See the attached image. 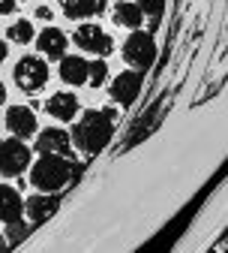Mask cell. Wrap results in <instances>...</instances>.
<instances>
[{"instance_id": "cell-18", "label": "cell", "mask_w": 228, "mask_h": 253, "mask_svg": "<svg viewBox=\"0 0 228 253\" xmlns=\"http://www.w3.org/2000/svg\"><path fill=\"white\" fill-rule=\"evenodd\" d=\"M105 76H108L105 60H93V63H87V82H90V87H99V84L105 82Z\"/></svg>"}, {"instance_id": "cell-20", "label": "cell", "mask_w": 228, "mask_h": 253, "mask_svg": "<svg viewBox=\"0 0 228 253\" xmlns=\"http://www.w3.org/2000/svg\"><path fill=\"white\" fill-rule=\"evenodd\" d=\"M24 235H27V226L21 223V217H18V220H9V229H6V241H9V244H15V241H18V238H24Z\"/></svg>"}, {"instance_id": "cell-25", "label": "cell", "mask_w": 228, "mask_h": 253, "mask_svg": "<svg viewBox=\"0 0 228 253\" xmlns=\"http://www.w3.org/2000/svg\"><path fill=\"white\" fill-rule=\"evenodd\" d=\"M6 247H12V244H9V241H6L3 235H0V250H6Z\"/></svg>"}, {"instance_id": "cell-3", "label": "cell", "mask_w": 228, "mask_h": 253, "mask_svg": "<svg viewBox=\"0 0 228 253\" xmlns=\"http://www.w3.org/2000/svg\"><path fill=\"white\" fill-rule=\"evenodd\" d=\"M123 60L132 70H138V73H144L147 67H153V60H156V42H153V37L144 34L141 27H135L132 34L126 37V42H123Z\"/></svg>"}, {"instance_id": "cell-21", "label": "cell", "mask_w": 228, "mask_h": 253, "mask_svg": "<svg viewBox=\"0 0 228 253\" xmlns=\"http://www.w3.org/2000/svg\"><path fill=\"white\" fill-rule=\"evenodd\" d=\"M51 15H54V12H51V6H45V3H39V6H36V18H39V21H51Z\"/></svg>"}, {"instance_id": "cell-2", "label": "cell", "mask_w": 228, "mask_h": 253, "mask_svg": "<svg viewBox=\"0 0 228 253\" xmlns=\"http://www.w3.org/2000/svg\"><path fill=\"white\" fill-rule=\"evenodd\" d=\"M72 175V166L66 157L60 154H42L39 160L30 166V184H33L36 190H42V193H57L60 187H66Z\"/></svg>"}, {"instance_id": "cell-24", "label": "cell", "mask_w": 228, "mask_h": 253, "mask_svg": "<svg viewBox=\"0 0 228 253\" xmlns=\"http://www.w3.org/2000/svg\"><path fill=\"white\" fill-rule=\"evenodd\" d=\"M6 103V87H3V82H0V106Z\"/></svg>"}, {"instance_id": "cell-5", "label": "cell", "mask_w": 228, "mask_h": 253, "mask_svg": "<svg viewBox=\"0 0 228 253\" xmlns=\"http://www.w3.org/2000/svg\"><path fill=\"white\" fill-rule=\"evenodd\" d=\"M27 166H30V148L21 139L12 136L6 142H0V175L18 178Z\"/></svg>"}, {"instance_id": "cell-16", "label": "cell", "mask_w": 228, "mask_h": 253, "mask_svg": "<svg viewBox=\"0 0 228 253\" xmlns=\"http://www.w3.org/2000/svg\"><path fill=\"white\" fill-rule=\"evenodd\" d=\"M111 18H114V24H120V27H129V30L141 27V21H144L141 9H138L135 3H129V0H123V3H114V12H111Z\"/></svg>"}, {"instance_id": "cell-19", "label": "cell", "mask_w": 228, "mask_h": 253, "mask_svg": "<svg viewBox=\"0 0 228 253\" xmlns=\"http://www.w3.org/2000/svg\"><path fill=\"white\" fill-rule=\"evenodd\" d=\"M141 9V15H150V18H159L162 12H165V0H138L135 3Z\"/></svg>"}, {"instance_id": "cell-4", "label": "cell", "mask_w": 228, "mask_h": 253, "mask_svg": "<svg viewBox=\"0 0 228 253\" xmlns=\"http://www.w3.org/2000/svg\"><path fill=\"white\" fill-rule=\"evenodd\" d=\"M12 79H15V84H18L24 93H36V90H42L45 82H48V63H45L42 57H36V54H27V57H21V60L15 63Z\"/></svg>"}, {"instance_id": "cell-15", "label": "cell", "mask_w": 228, "mask_h": 253, "mask_svg": "<svg viewBox=\"0 0 228 253\" xmlns=\"http://www.w3.org/2000/svg\"><path fill=\"white\" fill-rule=\"evenodd\" d=\"M57 3L69 18H90L93 12H99L105 6V0H57Z\"/></svg>"}, {"instance_id": "cell-13", "label": "cell", "mask_w": 228, "mask_h": 253, "mask_svg": "<svg viewBox=\"0 0 228 253\" xmlns=\"http://www.w3.org/2000/svg\"><path fill=\"white\" fill-rule=\"evenodd\" d=\"M24 211V199L18 196V190L9 184H0V220L9 223V220H18Z\"/></svg>"}, {"instance_id": "cell-10", "label": "cell", "mask_w": 228, "mask_h": 253, "mask_svg": "<svg viewBox=\"0 0 228 253\" xmlns=\"http://www.w3.org/2000/svg\"><path fill=\"white\" fill-rule=\"evenodd\" d=\"M45 112L51 118H57V121H72L78 115V97H75V93H66V90H57V93L48 97Z\"/></svg>"}, {"instance_id": "cell-23", "label": "cell", "mask_w": 228, "mask_h": 253, "mask_svg": "<svg viewBox=\"0 0 228 253\" xmlns=\"http://www.w3.org/2000/svg\"><path fill=\"white\" fill-rule=\"evenodd\" d=\"M6 54H9V45H6L3 40H0V63H3V60H6Z\"/></svg>"}, {"instance_id": "cell-11", "label": "cell", "mask_w": 228, "mask_h": 253, "mask_svg": "<svg viewBox=\"0 0 228 253\" xmlns=\"http://www.w3.org/2000/svg\"><path fill=\"white\" fill-rule=\"evenodd\" d=\"M57 196L54 193H39L36 196H30L27 202H24V211H27V217H30V223H42V220H48L54 211H57Z\"/></svg>"}, {"instance_id": "cell-14", "label": "cell", "mask_w": 228, "mask_h": 253, "mask_svg": "<svg viewBox=\"0 0 228 253\" xmlns=\"http://www.w3.org/2000/svg\"><path fill=\"white\" fill-rule=\"evenodd\" d=\"M60 79L66 84H84L87 82V60L78 54H63L60 57Z\"/></svg>"}, {"instance_id": "cell-1", "label": "cell", "mask_w": 228, "mask_h": 253, "mask_svg": "<svg viewBox=\"0 0 228 253\" xmlns=\"http://www.w3.org/2000/svg\"><path fill=\"white\" fill-rule=\"evenodd\" d=\"M114 109H90L81 115V121L72 126V136L69 142L81 151V154H99L114 133Z\"/></svg>"}, {"instance_id": "cell-9", "label": "cell", "mask_w": 228, "mask_h": 253, "mask_svg": "<svg viewBox=\"0 0 228 253\" xmlns=\"http://www.w3.org/2000/svg\"><path fill=\"white\" fill-rule=\"evenodd\" d=\"M69 133L60 130V126H45V130L36 136V151L39 154H60V157H69Z\"/></svg>"}, {"instance_id": "cell-22", "label": "cell", "mask_w": 228, "mask_h": 253, "mask_svg": "<svg viewBox=\"0 0 228 253\" xmlns=\"http://www.w3.org/2000/svg\"><path fill=\"white\" fill-rule=\"evenodd\" d=\"M15 9V0H0V15H9Z\"/></svg>"}, {"instance_id": "cell-6", "label": "cell", "mask_w": 228, "mask_h": 253, "mask_svg": "<svg viewBox=\"0 0 228 253\" xmlns=\"http://www.w3.org/2000/svg\"><path fill=\"white\" fill-rule=\"evenodd\" d=\"M72 42H75L81 51H90V54H108V51L114 48L111 37L105 34L99 24H81L75 34H72Z\"/></svg>"}, {"instance_id": "cell-7", "label": "cell", "mask_w": 228, "mask_h": 253, "mask_svg": "<svg viewBox=\"0 0 228 253\" xmlns=\"http://www.w3.org/2000/svg\"><path fill=\"white\" fill-rule=\"evenodd\" d=\"M108 93H111L114 103H120V106H132V103L138 100V93H141V73H138V70H126V73L114 76Z\"/></svg>"}, {"instance_id": "cell-17", "label": "cell", "mask_w": 228, "mask_h": 253, "mask_svg": "<svg viewBox=\"0 0 228 253\" xmlns=\"http://www.w3.org/2000/svg\"><path fill=\"white\" fill-rule=\"evenodd\" d=\"M6 37H9L12 42H18V45H27V42L33 40L36 34H33V24H30V21L18 18V21H12V24H9V30H6Z\"/></svg>"}, {"instance_id": "cell-12", "label": "cell", "mask_w": 228, "mask_h": 253, "mask_svg": "<svg viewBox=\"0 0 228 253\" xmlns=\"http://www.w3.org/2000/svg\"><path fill=\"white\" fill-rule=\"evenodd\" d=\"M36 48L45 57H63V54H66V34L57 30V27H45L42 34L36 37Z\"/></svg>"}, {"instance_id": "cell-8", "label": "cell", "mask_w": 228, "mask_h": 253, "mask_svg": "<svg viewBox=\"0 0 228 253\" xmlns=\"http://www.w3.org/2000/svg\"><path fill=\"white\" fill-rule=\"evenodd\" d=\"M6 130L15 139L33 136L36 133V115H33V109H27V106H9L6 109Z\"/></svg>"}]
</instances>
